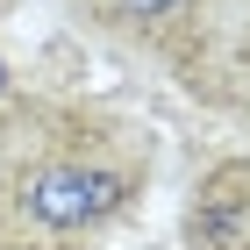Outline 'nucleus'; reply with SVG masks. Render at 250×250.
I'll list each match as a JSON object with an SVG mask.
<instances>
[{"label":"nucleus","mask_w":250,"mask_h":250,"mask_svg":"<svg viewBox=\"0 0 250 250\" xmlns=\"http://www.w3.org/2000/svg\"><path fill=\"white\" fill-rule=\"evenodd\" d=\"M129 200V179L107 172V165H36V172L15 186V208L21 222H36L50 236H72V229H93Z\"/></svg>","instance_id":"obj_1"},{"label":"nucleus","mask_w":250,"mask_h":250,"mask_svg":"<svg viewBox=\"0 0 250 250\" xmlns=\"http://www.w3.org/2000/svg\"><path fill=\"white\" fill-rule=\"evenodd\" d=\"M0 250H29V243H0Z\"/></svg>","instance_id":"obj_3"},{"label":"nucleus","mask_w":250,"mask_h":250,"mask_svg":"<svg viewBox=\"0 0 250 250\" xmlns=\"http://www.w3.org/2000/svg\"><path fill=\"white\" fill-rule=\"evenodd\" d=\"M186 0H107V15L115 21H129V29H150V21H165V15H179Z\"/></svg>","instance_id":"obj_2"}]
</instances>
